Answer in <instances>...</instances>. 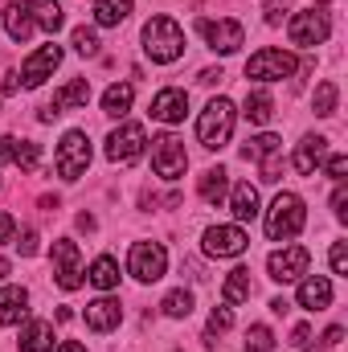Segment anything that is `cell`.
Here are the masks:
<instances>
[{
    "mask_svg": "<svg viewBox=\"0 0 348 352\" xmlns=\"http://www.w3.org/2000/svg\"><path fill=\"white\" fill-rule=\"evenodd\" d=\"M340 336H345V328H328V336H324V349H332V344H340Z\"/></svg>",
    "mask_w": 348,
    "mask_h": 352,
    "instance_id": "cell-47",
    "label": "cell"
},
{
    "mask_svg": "<svg viewBox=\"0 0 348 352\" xmlns=\"http://www.w3.org/2000/svg\"><path fill=\"white\" fill-rule=\"evenodd\" d=\"M270 115H274V98H270L266 90H250V94H246V119L259 123V127H266Z\"/></svg>",
    "mask_w": 348,
    "mask_h": 352,
    "instance_id": "cell-31",
    "label": "cell"
},
{
    "mask_svg": "<svg viewBox=\"0 0 348 352\" xmlns=\"http://www.w3.org/2000/svg\"><path fill=\"white\" fill-rule=\"evenodd\" d=\"M274 156H283V140L270 135V131L246 140V148H242V160H250V164H266V160H274Z\"/></svg>",
    "mask_w": 348,
    "mask_h": 352,
    "instance_id": "cell-24",
    "label": "cell"
},
{
    "mask_svg": "<svg viewBox=\"0 0 348 352\" xmlns=\"http://www.w3.org/2000/svg\"><path fill=\"white\" fill-rule=\"evenodd\" d=\"M291 8V0H262V12H266V25H283V12Z\"/></svg>",
    "mask_w": 348,
    "mask_h": 352,
    "instance_id": "cell-38",
    "label": "cell"
},
{
    "mask_svg": "<svg viewBox=\"0 0 348 352\" xmlns=\"http://www.w3.org/2000/svg\"><path fill=\"white\" fill-rule=\"evenodd\" d=\"M90 168V135L87 131H66L58 144V176L62 180H78Z\"/></svg>",
    "mask_w": 348,
    "mask_h": 352,
    "instance_id": "cell-5",
    "label": "cell"
},
{
    "mask_svg": "<svg viewBox=\"0 0 348 352\" xmlns=\"http://www.w3.org/2000/svg\"><path fill=\"white\" fill-rule=\"evenodd\" d=\"M307 266H312V254L303 246H283L266 258V270H270L274 283H299L307 274Z\"/></svg>",
    "mask_w": 348,
    "mask_h": 352,
    "instance_id": "cell-11",
    "label": "cell"
},
{
    "mask_svg": "<svg viewBox=\"0 0 348 352\" xmlns=\"http://www.w3.org/2000/svg\"><path fill=\"white\" fill-rule=\"evenodd\" d=\"M184 115H188V94L180 87H168L152 98V119H160V123H180Z\"/></svg>",
    "mask_w": 348,
    "mask_h": 352,
    "instance_id": "cell-17",
    "label": "cell"
},
{
    "mask_svg": "<svg viewBox=\"0 0 348 352\" xmlns=\"http://www.w3.org/2000/svg\"><path fill=\"white\" fill-rule=\"evenodd\" d=\"M230 209H234L238 221H254V217H259V188H254L250 180L234 184V192H230Z\"/></svg>",
    "mask_w": 348,
    "mask_h": 352,
    "instance_id": "cell-22",
    "label": "cell"
},
{
    "mask_svg": "<svg viewBox=\"0 0 348 352\" xmlns=\"http://www.w3.org/2000/svg\"><path fill=\"white\" fill-rule=\"evenodd\" d=\"M12 234H17V221H12V213H0V246H4Z\"/></svg>",
    "mask_w": 348,
    "mask_h": 352,
    "instance_id": "cell-44",
    "label": "cell"
},
{
    "mask_svg": "<svg viewBox=\"0 0 348 352\" xmlns=\"http://www.w3.org/2000/svg\"><path fill=\"white\" fill-rule=\"evenodd\" d=\"M29 316V291L25 287H0V324L12 328Z\"/></svg>",
    "mask_w": 348,
    "mask_h": 352,
    "instance_id": "cell-19",
    "label": "cell"
},
{
    "mask_svg": "<svg viewBox=\"0 0 348 352\" xmlns=\"http://www.w3.org/2000/svg\"><path fill=\"white\" fill-rule=\"evenodd\" d=\"M152 168H156V176H164V180L184 176L188 156H184V144H180L176 135H156V140H152Z\"/></svg>",
    "mask_w": 348,
    "mask_h": 352,
    "instance_id": "cell-10",
    "label": "cell"
},
{
    "mask_svg": "<svg viewBox=\"0 0 348 352\" xmlns=\"http://www.w3.org/2000/svg\"><path fill=\"white\" fill-rule=\"evenodd\" d=\"M324 160H328V140L324 135H303V144L295 148V173L299 176H316L324 168Z\"/></svg>",
    "mask_w": 348,
    "mask_h": 352,
    "instance_id": "cell-16",
    "label": "cell"
},
{
    "mask_svg": "<svg viewBox=\"0 0 348 352\" xmlns=\"http://www.w3.org/2000/svg\"><path fill=\"white\" fill-rule=\"evenodd\" d=\"M295 349H312V332L307 328H295Z\"/></svg>",
    "mask_w": 348,
    "mask_h": 352,
    "instance_id": "cell-46",
    "label": "cell"
},
{
    "mask_svg": "<svg viewBox=\"0 0 348 352\" xmlns=\"http://www.w3.org/2000/svg\"><path fill=\"white\" fill-rule=\"evenodd\" d=\"M254 295V283H250V270L246 266H238V270H230L226 274V287H221V299H226V307H234V303H246Z\"/></svg>",
    "mask_w": 348,
    "mask_h": 352,
    "instance_id": "cell-25",
    "label": "cell"
},
{
    "mask_svg": "<svg viewBox=\"0 0 348 352\" xmlns=\"http://www.w3.org/2000/svg\"><path fill=\"white\" fill-rule=\"evenodd\" d=\"M25 8H29L33 25H41L45 33H58V29H62V21H66V12H62V4H58V0H25Z\"/></svg>",
    "mask_w": 348,
    "mask_h": 352,
    "instance_id": "cell-23",
    "label": "cell"
},
{
    "mask_svg": "<svg viewBox=\"0 0 348 352\" xmlns=\"http://www.w3.org/2000/svg\"><path fill=\"white\" fill-rule=\"evenodd\" d=\"M17 250H21L25 258H33V254H37V234H33V230H21V242H17Z\"/></svg>",
    "mask_w": 348,
    "mask_h": 352,
    "instance_id": "cell-41",
    "label": "cell"
},
{
    "mask_svg": "<svg viewBox=\"0 0 348 352\" xmlns=\"http://www.w3.org/2000/svg\"><path fill=\"white\" fill-rule=\"evenodd\" d=\"M295 54H287V50H259L250 62H246V78H254V82H279V78H291L295 74Z\"/></svg>",
    "mask_w": 348,
    "mask_h": 352,
    "instance_id": "cell-6",
    "label": "cell"
},
{
    "mask_svg": "<svg viewBox=\"0 0 348 352\" xmlns=\"http://www.w3.org/2000/svg\"><path fill=\"white\" fill-rule=\"evenodd\" d=\"M58 62H62V45H54V41H50V45H41L37 54H29V58H25V66H21V87H29V90L41 87V82L58 70Z\"/></svg>",
    "mask_w": 348,
    "mask_h": 352,
    "instance_id": "cell-14",
    "label": "cell"
},
{
    "mask_svg": "<svg viewBox=\"0 0 348 352\" xmlns=\"http://www.w3.org/2000/svg\"><path fill=\"white\" fill-rule=\"evenodd\" d=\"M246 352H274V336H270L266 324H254L246 332Z\"/></svg>",
    "mask_w": 348,
    "mask_h": 352,
    "instance_id": "cell-34",
    "label": "cell"
},
{
    "mask_svg": "<svg viewBox=\"0 0 348 352\" xmlns=\"http://www.w3.org/2000/svg\"><path fill=\"white\" fill-rule=\"evenodd\" d=\"M234 135V102L230 98H209V107L197 119V140L209 152H221Z\"/></svg>",
    "mask_w": 348,
    "mask_h": 352,
    "instance_id": "cell-2",
    "label": "cell"
},
{
    "mask_svg": "<svg viewBox=\"0 0 348 352\" xmlns=\"http://www.w3.org/2000/svg\"><path fill=\"white\" fill-rule=\"evenodd\" d=\"M197 192H201V201H205V205H221V201H226V192H230V173H226V168H209V173L201 176Z\"/></svg>",
    "mask_w": 348,
    "mask_h": 352,
    "instance_id": "cell-27",
    "label": "cell"
},
{
    "mask_svg": "<svg viewBox=\"0 0 348 352\" xmlns=\"http://www.w3.org/2000/svg\"><path fill=\"white\" fill-rule=\"evenodd\" d=\"M119 320H123V307H119V299L102 295V299L87 303V328H90V332H111V328H119Z\"/></svg>",
    "mask_w": 348,
    "mask_h": 352,
    "instance_id": "cell-18",
    "label": "cell"
},
{
    "mask_svg": "<svg viewBox=\"0 0 348 352\" xmlns=\"http://www.w3.org/2000/svg\"><path fill=\"white\" fill-rule=\"evenodd\" d=\"M332 270H336V274H348V246L345 242L332 246Z\"/></svg>",
    "mask_w": 348,
    "mask_h": 352,
    "instance_id": "cell-40",
    "label": "cell"
},
{
    "mask_svg": "<svg viewBox=\"0 0 348 352\" xmlns=\"http://www.w3.org/2000/svg\"><path fill=\"white\" fill-rule=\"evenodd\" d=\"M336 82H320L316 87V98H312V107H316V115L320 119H328V115H336Z\"/></svg>",
    "mask_w": 348,
    "mask_h": 352,
    "instance_id": "cell-33",
    "label": "cell"
},
{
    "mask_svg": "<svg viewBox=\"0 0 348 352\" xmlns=\"http://www.w3.org/2000/svg\"><path fill=\"white\" fill-rule=\"evenodd\" d=\"M131 16V0H94V25L115 29Z\"/></svg>",
    "mask_w": 348,
    "mask_h": 352,
    "instance_id": "cell-29",
    "label": "cell"
},
{
    "mask_svg": "<svg viewBox=\"0 0 348 352\" xmlns=\"http://www.w3.org/2000/svg\"><path fill=\"white\" fill-rule=\"evenodd\" d=\"M54 352H87V349H83L78 340H62V344H58V349H54Z\"/></svg>",
    "mask_w": 348,
    "mask_h": 352,
    "instance_id": "cell-48",
    "label": "cell"
},
{
    "mask_svg": "<svg viewBox=\"0 0 348 352\" xmlns=\"http://www.w3.org/2000/svg\"><path fill=\"white\" fill-rule=\"evenodd\" d=\"M197 29H201V37L209 41V50H213V54H234V50L246 41V29H242L238 21H230V16H217V21L201 16V21H197Z\"/></svg>",
    "mask_w": 348,
    "mask_h": 352,
    "instance_id": "cell-9",
    "label": "cell"
},
{
    "mask_svg": "<svg viewBox=\"0 0 348 352\" xmlns=\"http://www.w3.org/2000/svg\"><path fill=\"white\" fill-rule=\"evenodd\" d=\"M303 221H307L303 201H299L295 192H279V197L270 201V209H266V238H270V242H291V238L303 230Z\"/></svg>",
    "mask_w": 348,
    "mask_h": 352,
    "instance_id": "cell-3",
    "label": "cell"
},
{
    "mask_svg": "<svg viewBox=\"0 0 348 352\" xmlns=\"http://www.w3.org/2000/svg\"><path fill=\"white\" fill-rule=\"evenodd\" d=\"M160 307H164V316H168V320H184V316L193 311V291H184V287H180V291H168Z\"/></svg>",
    "mask_w": 348,
    "mask_h": 352,
    "instance_id": "cell-32",
    "label": "cell"
},
{
    "mask_svg": "<svg viewBox=\"0 0 348 352\" xmlns=\"http://www.w3.org/2000/svg\"><path fill=\"white\" fill-rule=\"evenodd\" d=\"M4 33L12 37V41H29V33H33V16H29V8L25 4H4Z\"/></svg>",
    "mask_w": 348,
    "mask_h": 352,
    "instance_id": "cell-26",
    "label": "cell"
},
{
    "mask_svg": "<svg viewBox=\"0 0 348 352\" xmlns=\"http://www.w3.org/2000/svg\"><path fill=\"white\" fill-rule=\"evenodd\" d=\"M226 328H234V311H230V307H213V311H209V336H205V340L213 344V336L226 332Z\"/></svg>",
    "mask_w": 348,
    "mask_h": 352,
    "instance_id": "cell-37",
    "label": "cell"
},
{
    "mask_svg": "<svg viewBox=\"0 0 348 352\" xmlns=\"http://www.w3.org/2000/svg\"><path fill=\"white\" fill-rule=\"evenodd\" d=\"M127 270H131L140 283H156V278H164V270H168V250H164L160 242H135L131 254H127Z\"/></svg>",
    "mask_w": 348,
    "mask_h": 352,
    "instance_id": "cell-7",
    "label": "cell"
},
{
    "mask_svg": "<svg viewBox=\"0 0 348 352\" xmlns=\"http://www.w3.org/2000/svg\"><path fill=\"white\" fill-rule=\"evenodd\" d=\"M87 102H90V82L87 78H74V82H66V87L54 94V102L41 107L37 119H41V123H54L58 115H66V111H74V107H87Z\"/></svg>",
    "mask_w": 348,
    "mask_h": 352,
    "instance_id": "cell-15",
    "label": "cell"
},
{
    "mask_svg": "<svg viewBox=\"0 0 348 352\" xmlns=\"http://www.w3.org/2000/svg\"><path fill=\"white\" fill-rule=\"evenodd\" d=\"M144 148H148V135H144L140 123H123V127H115V131L107 135V160H115V164L140 160Z\"/></svg>",
    "mask_w": 348,
    "mask_h": 352,
    "instance_id": "cell-8",
    "label": "cell"
},
{
    "mask_svg": "<svg viewBox=\"0 0 348 352\" xmlns=\"http://www.w3.org/2000/svg\"><path fill=\"white\" fill-rule=\"evenodd\" d=\"M131 98H135V87H131V82H115V87L102 90V111H107L111 119H123V115L131 111Z\"/></svg>",
    "mask_w": 348,
    "mask_h": 352,
    "instance_id": "cell-28",
    "label": "cell"
},
{
    "mask_svg": "<svg viewBox=\"0 0 348 352\" xmlns=\"http://www.w3.org/2000/svg\"><path fill=\"white\" fill-rule=\"evenodd\" d=\"M70 45H74V50H78L83 58H94V54H98V33H94V29H87V25H78V29H74V41H70Z\"/></svg>",
    "mask_w": 348,
    "mask_h": 352,
    "instance_id": "cell-36",
    "label": "cell"
},
{
    "mask_svg": "<svg viewBox=\"0 0 348 352\" xmlns=\"http://www.w3.org/2000/svg\"><path fill=\"white\" fill-rule=\"evenodd\" d=\"M87 278L98 287V291H115V287H119V263H115L111 254H102V258H94V263H90Z\"/></svg>",
    "mask_w": 348,
    "mask_h": 352,
    "instance_id": "cell-30",
    "label": "cell"
},
{
    "mask_svg": "<svg viewBox=\"0 0 348 352\" xmlns=\"http://www.w3.org/2000/svg\"><path fill=\"white\" fill-rule=\"evenodd\" d=\"M332 213H336V221H348V188H345V180H340V188L332 192Z\"/></svg>",
    "mask_w": 348,
    "mask_h": 352,
    "instance_id": "cell-39",
    "label": "cell"
},
{
    "mask_svg": "<svg viewBox=\"0 0 348 352\" xmlns=\"http://www.w3.org/2000/svg\"><path fill=\"white\" fill-rule=\"evenodd\" d=\"M144 54H148L152 62H160V66L176 62V58L184 54V29L176 25L173 16H152V21L144 25Z\"/></svg>",
    "mask_w": 348,
    "mask_h": 352,
    "instance_id": "cell-1",
    "label": "cell"
},
{
    "mask_svg": "<svg viewBox=\"0 0 348 352\" xmlns=\"http://www.w3.org/2000/svg\"><path fill=\"white\" fill-rule=\"evenodd\" d=\"M12 156H17V140L0 135V164H12Z\"/></svg>",
    "mask_w": 348,
    "mask_h": 352,
    "instance_id": "cell-43",
    "label": "cell"
},
{
    "mask_svg": "<svg viewBox=\"0 0 348 352\" xmlns=\"http://www.w3.org/2000/svg\"><path fill=\"white\" fill-rule=\"evenodd\" d=\"M21 352H54V324L29 320L21 328Z\"/></svg>",
    "mask_w": 348,
    "mask_h": 352,
    "instance_id": "cell-21",
    "label": "cell"
},
{
    "mask_svg": "<svg viewBox=\"0 0 348 352\" xmlns=\"http://www.w3.org/2000/svg\"><path fill=\"white\" fill-rule=\"evenodd\" d=\"M17 87H21V74H12V70H8V74H4V94H17Z\"/></svg>",
    "mask_w": 348,
    "mask_h": 352,
    "instance_id": "cell-45",
    "label": "cell"
},
{
    "mask_svg": "<svg viewBox=\"0 0 348 352\" xmlns=\"http://www.w3.org/2000/svg\"><path fill=\"white\" fill-rule=\"evenodd\" d=\"M4 274H8V263H4V258H0V278H4Z\"/></svg>",
    "mask_w": 348,
    "mask_h": 352,
    "instance_id": "cell-49",
    "label": "cell"
},
{
    "mask_svg": "<svg viewBox=\"0 0 348 352\" xmlns=\"http://www.w3.org/2000/svg\"><path fill=\"white\" fill-rule=\"evenodd\" d=\"M54 278L62 291H78L83 287V266H78V246L70 238L54 242Z\"/></svg>",
    "mask_w": 348,
    "mask_h": 352,
    "instance_id": "cell-13",
    "label": "cell"
},
{
    "mask_svg": "<svg viewBox=\"0 0 348 352\" xmlns=\"http://www.w3.org/2000/svg\"><path fill=\"white\" fill-rule=\"evenodd\" d=\"M37 160H41V148H37V144H29V140H17V156H12V164H21L25 173H33V168H37Z\"/></svg>",
    "mask_w": 348,
    "mask_h": 352,
    "instance_id": "cell-35",
    "label": "cell"
},
{
    "mask_svg": "<svg viewBox=\"0 0 348 352\" xmlns=\"http://www.w3.org/2000/svg\"><path fill=\"white\" fill-rule=\"evenodd\" d=\"M246 246H250V238H246L242 226H213V230H205V254L209 258H238Z\"/></svg>",
    "mask_w": 348,
    "mask_h": 352,
    "instance_id": "cell-12",
    "label": "cell"
},
{
    "mask_svg": "<svg viewBox=\"0 0 348 352\" xmlns=\"http://www.w3.org/2000/svg\"><path fill=\"white\" fill-rule=\"evenodd\" d=\"M324 168H328V176L345 180V173H348V156H328V160H324Z\"/></svg>",
    "mask_w": 348,
    "mask_h": 352,
    "instance_id": "cell-42",
    "label": "cell"
},
{
    "mask_svg": "<svg viewBox=\"0 0 348 352\" xmlns=\"http://www.w3.org/2000/svg\"><path fill=\"white\" fill-rule=\"evenodd\" d=\"M328 303H332V283H328L324 274H312V278L299 283V307H307V311H324Z\"/></svg>",
    "mask_w": 348,
    "mask_h": 352,
    "instance_id": "cell-20",
    "label": "cell"
},
{
    "mask_svg": "<svg viewBox=\"0 0 348 352\" xmlns=\"http://www.w3.org/2000/svg\"><path fill=\"white\" fill-rule=\"evenodd\" d=\"M328 33H332V21H328L324 8H303V12H295V16L287 21V37H291V45H303V50L324 45Z\"/></svg>",
    "mask_w": 348,
    "mask_h": 352,
    "instance_id": "cell-4",
    "label": "cell"
}]
</instances>
